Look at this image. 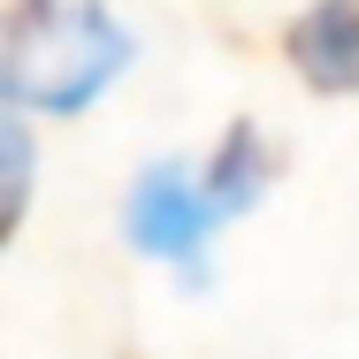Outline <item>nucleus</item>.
Segmentation results:
<instances>
[{
    "label": "nucleus",
    "instance_id": "obj_1",
    "mask_svg": "<svg viewBox=\"0 0 359 359\" xmlns=\"http://www.w3.org/2000/svg\"><path fill=\"white\" fill-rule=\"evenodd\" d=\"M123 62L130 31L100 0H15L0 15V84L39 115H76Z\"/></svg>",
    "mask_w": 359,
    "mask_h": 359
},
{
    "label": "nucleus",
    "instance_id": "obj_2",
    "mask_svg": "<svg viewBox=\"0 0 359 359\" xmlns=\"http://www.w3.org/2000/svg\"><path fill=\"white\" fill-rule=\"evenodd\" d=\"M222 229L207 184H191L184 168H145L130 191V245L153 260H176L184 276H207V237Z\"/></svg>",
    "mask_w": 359,
    "mask_h": 359
},
{
    "label": "nucleus",
    "instance_id": "obj_3",
    "mask_svg": "<svg viewBox=\"0 0 359 359\" xmlns=\"http://www.w3.org/2000/svg\"><path fill=\"white\" fill-rule=\"evenodd\" d=\"M283 54L313 92H359V0H313L290 23Z\"/></svg>",
    "mask_w": 359,
    "mask_h": 359
},
{
    "label": "nucleus",
    "instance_id": "obj_4",
    "mask_svg": "<svg viewBox=\"0 0 359 359\" xmlns=\"http://www.w3.org/2000/svg\"><path fill=\"white\" fill-rule=\"evenodd\" d=\"M260 184H268V145H260V130L252 123H237L229 138H222L215 153V176H207V199H215V215H245L252 199H260Z\"/></svg>",
    "mask_w": 359,
    "mask_h": 359
},
{
    "label": "nucleus",
    "instance_id": "obj_5",
    "mask_svg": "<svg viewBox=\"0 0 359 359\" xmlns=\"http://www.w3.org/2000/svg\"><path fill=\"white\" fill-rule=\"evenodd\" d=\"M23 207H31V130H23V100L0 84V245L15 237Z\"/></svg>",
    "mask_w": 359,
    "mask_h": 359
}]
</instances>
